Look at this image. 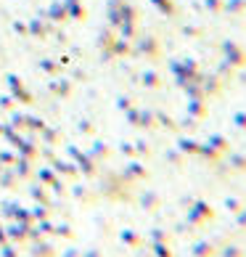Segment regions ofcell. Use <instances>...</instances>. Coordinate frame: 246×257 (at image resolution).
I'll list each match as a JSON object with an SVG mask.
<instances>
[{
  "mask_svg": "<svg viewBox=\"0 0 246 257\" xmlns=\"http://www.w3.org/2000/svg\"><path fill=\"white\" fill-rule=\"evenodd\" d=\"M191 220L193 223H206V220H214V209L206 204V202H198L191 212Z\"/></svg>",
  "mask_w": 246,
  "mask_h": 257,
  "instance_id": "obj_1",
  "label": "cell"
},
{
  "mask_svg": "<svg viewBox=\"0 0 246 257\" xmlns=\"http://www.w3.org/2000/svg\"><path fill=\"white\" fill-rule=\"evenodd\" d=\"M193 257H214V244L212 241H198L193 246Z\"/></svg>",
  "mask_w": 246,
  "mask_h": 257,
  "instance_id": "obj_2",
  "label": "cell"
},
{
  "mask_svg": "<svg viewBox=\"0 0 246 257\" xmlns=\"http://www.w3.org/2000/svg\"><path fill=\"white\" fill-rule=\"evenodd\" d=\"M228 165L233 173H246V154H230Z\"/></svg>",
  "mask_w": 246,
  "mask_h": 257,
  "instance_id": "obj_3",
  "label": "cell"
},
{
  "mask_svg": "<svg viewBox=\"0 0 246 257\" xmlns=\"http://www.w3.org/2000/svg\"><path fill=\"white\" fill-rule=\"evenodd\" d=\"M198 151H201L206 159H212V162H220V159H222V154H220L214 146H198Z\"/></svg>",
  "mask_w": 246,
  "mask_h": 257,
  "instance_id": "obj_4",
  "label": "cell"
},
{
  "mask_svg": "<svg viewBox=\"0 0 246 257\" xmlns=\"http://www.w3.org/2000/svg\"><path fill=\"white\" fill-rule=\"evenodd\" d=\"M225 207H228V212H241V209L246 207L243 202H241V199H233V196H228V199H225Z\"/></svg>",
  "mask_w": 246,
  "mask_h": 257,
  "instance_id": "obj_5",
  "label": "cell"
},
{
  "mask_svg": "<svg viewBox=\"0 0 246 257\" xmlns=\"http://www.w3.org/2000/svg\"><path fill=\"white\" fill-rule=\"evenodd\" d=\"M209 146H214L217 151H220V154H225V151H228V141H225L222 136H214V138L209 141Z\"/></svg>",
  "mask_w": 246,
  "mask_h": 257,
  "instance_id": "obj_6",
  "label": "cell"
},
{
  "mask_svg": "<svg viewBox=\"0 0 246 257\" xmlns=\"http://www.w3.org/2000/svg\"><path fill=\"white\" fill-rule=\"evenodd\" d=\"M235 228H238L241 233H246V207L241 212H235Z\"/></svg>",
  "mask_w": 246,
  "mask_h": 257,
  "instance_id": "obj_7",
  "label": "cell"
},
{
  "mask_svg": "<svg viewBox=\"0 0 246 257\" xmlns=\"http://www.w3.org/2000/svg\"><path fill=\"white\" fill-rule=\"evenodd\" d=\"M222 257H246V254H243V249H238V246H225Z\"/></svg>",
  "mask_w": 246,
  "mask_h": 257,
  "instance_id": "obj_8",
  "label": "cell"
},
{
  "mask_svg": "<svg viewBox=\"0 0 246 257\" xmlns=\"http://www.w3.org/2000/svg\"><path fill=\"white\" fill-rule=\"evenodd\" d=\"M235 125H238V127L246 133V111H238V114H235Z\"/></svg>",
  "mask_w": 246,
  "mask_h": 257,
  "instance_id": "obj_9",
  "label": "cell"
}]
</instances>
